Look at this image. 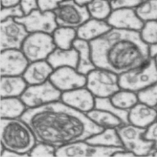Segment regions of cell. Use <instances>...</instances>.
I'll return each instance as SVG.
<instances>
[{"label":"cell","instance_id":"obj_2","mask_svg":"<svg viewBox=\"0 0 157 157\" xmlns=\"http://www.w3.org/2000/svg\"><path fill=\"white\" fill-rule=\"evenodd\" d=\"M90 44L95 67L118 75L151 58L150 47L143 42L139 31L112 28Z\"/></svg>","mask_w":157,"mask_h":157},{"label":"cell","instance_id":"obj_38","mask_svg":"<svg viewBox=\"0 0 157 157\" xmlns=\"http://www.w3.org/2000/svg\"><path fill=\"white\" fill-rule=\"evenodd\" d=\"M19 5L25 15L29 14L35 10L38 9V0H21Z\"/></svg>","mask_w":157,"mask_h":157},{"label":"cell","instance_id":"obj_28","mask_svg":"<svg viewBox=\"0 0 157 157\" xmlns=\"http://www.w3.org/2000/svg\"><path fill=\"white\" fill-rule=\"evenodd\" d=\"M91 18L107 20L113 11L109 0H91L86 5Z\"/></svg>","mask_w":157,"mask_h":157},{"label":"cell","instance_id":"obj_6","mask_svg":"<svg viewBox=\"0 0 157 157\" xmlns=\"http://www.w3.org/2000/svg\"><path fill=\"white\" fill-rule=\"evenodd\" d=\"M86 86L94 97L98 98H110L121 89L118 75L99 68L87 75Z\"/></svg>","mask_w":157,"mask_h":157},{"label":"cell","instance_id":"obj_33","mask_svg":"<svg viewBox=\"0 0 157 157\" xmlns=\"http://www.w3.org/2000/svg\"><path fill=\"white\" fill-rule=\"evenodd\" d=\"M56 148L49 144L39 143L31 149L29 155L31 156L49 157L56 156Z\"/></svg>","mask_w":157,"mask_h":157},{"label":"cell","instance_id":"obj_21","mask_svg":"<svg viewBox=\"0 0 157 157\" xmlns=\"http://www.w3.org/2000/svg\"><path fill=\"white\" fill-rule=\"evenodd\" d=\"M73 48L78 53L77 71L81 74L87 75L93 70L97 68L92 61L90 42L77 38L73 42Z\"/></svg>","mask_w":157,"mask_h":157},{"label":"cell","instance_id":"obj_20","mask_svg":"<svg viewBox=\"0 0 157 157\" xmlns=\"http://www.w3.org/2000/svg\"><path fill=\"white\" fill-rule=\"evenodd\" d=\"M47 61L54 70L64 67L77 69L78 63V53L74 48L68 50L56 48L47 58Z\"/></svg>","mask_w":157,"mask_h":157},{"label":"cell","instance_id":"obj_11","mask_svg":"<svg viewBox=\"0 0 157 157\" xmlns=\"http://www.w3.org/2000/svg\"><path fill=\"white\" fill-rule=\"evenodd\" d=\"M15 19L24 25L29 33L38 32L52 35L58 27L53 11L42 12L40 9H36Z\"/></svg>","mask_w":157,"mask_h":157},{"label":"cell","instance_id":"obj_24","mask_svg":"<svg viewBox=\"0 0 157 157\" xmlns=\"http://www.w3.org/2000/svg\"><path fill=\"white\" fill-rule=\"evenodd\" d=\"M26 105L17 97L1 98V118L15 119L26 111Z\"/></svg>","mask_w":157,"mask_h":157},{"label":"cell","instance_id":"obj_13","mask_svg":"<svg viewBox=\"0 0 157 157\" xmlns=\"http://www.w3.org/2000/svg\"><path fill=\"white\" fill-rule=\"evenodd\" d=\"M49 81L61 92H65L84 87L87 77L78 73L75 68L64 67L54 70Z\"/></svg>","mask_w":157,"mask_h":157},{"label":"cell","instance_id":"obj_42","mask_svg":"<svg viewBox=\"0 0 157 157\" xmlns=\"http://www.w3.org/2000/svg\"><path fill=\"white\" fill-rule=\"evenodd\" d=\"M150 53L151 56L153 57L155 55L157 54V45H154L150 47Z\"/></svg>","mask_w":157,"mask_h":157},{"label":"cell","instance_id":"obj_9","mask_svg":"<svg viewBox=\"0 0 157 157\" xmlns=\"http://www.w3.org/2000/svg\"><path fill=\"white\" fill-rule=\"evenodd\" d=\"M62 93L48 80L37 85H31L25 90L21 99L28 108H35L43 105L59 101Z\"/></svg>","mask_w":157,"mask_h":157},{"label":"cell","instance_id":"obj_29","mask_svg":"<svg viewBox=\"0 0 157 157\" xmlns=\"http://www.w3.org/2000/svg\"><path fill=\"white\" fill-rule=\"evenodd\" d=\"M95 109L104 110L109 113H111L120 119L124 124L129 123L128 121V111H123L116 107L110 99V98H98L95 97Z\"/></svg>","mask_w":157,"mask_h":157},{"label":"cell","instance_id":"obj_34","mask_svg":"<svg viewBox=\"0 0 157 157\" xmlns=\"http://www.w3.org/2000/svg\"><path fill=\"white\" fill-rule=\"evenodd\" d=\"M24 15V12H23L20 5H18L12 6L2 7L0 18H1V21H3L9 18L16 19L21 17Z\"/></svg>","mask_w":157,"mask_h":157},{"label":"cell","instance_id":"obj_27","mask_svg":"<svg viewBox=\"0 0 157 157\" xmlns=\"http://www.w3.org/2000/svg\"><path fill=\"white\" fill-rule=\"evenodd\" d=\"M110 99L116 107L127 111H129L140 101L137 93L121 88L110 97Z\"/></svg>","mask_w":157,"mask_h":157},{"label":"cell","instance_id":"obj_17","mask_svg":"<svg viewBox=\"0 0 157 157\" xmlns=\"http://www.w3.org/2000/svg\"><path fill=\"white\" fill-rule=\"evenodd\" d=\"M157 120V107L139 101L128 111L129 123L146 128Z\"/></svg>","mask_w":157,"mask_h":157},{"label":"cell","instance_id":"obj_1","mask_svg":"<svg viewBox=\"0 0 157 157\" xmlns=\"http://www.w3.org/2000/svg\"><path fill=\"white\" fill-rule=\"evenodd\" d=\"M21 119L31 128L37 142L56 148L86 140L105 129L86 114L59 101L28 108Z\"/></svg>","mask_w":157,"mask_h":157},{"label":"cell","instance_id":"obj_23","mask_svg":"<svg viewBox=\"0 0 157 157\" xmlns=\"http://www.w3.org/2000/svg\"><path fill=\"white\" fill-rule=\"evenodd\" d=\"M93 145L105 147H123L116 128H105L102 132L86 140Z\"/></svg>","mask_w":157,"mask_h":157},{"label":"cell","instance_id":"obj_43","mask_svg":"<svg viewBox=\"0 0 157 157\" xmlns=\"http://www.w3.org/2000/svg\"><path fill=\"white\" fill-rule=\"evenodd\" d=\"M74 1L80 5H86L89 2H90L91 0H74Z\"/></svg>","mask_w":157,"mask_h":157},{"label":"cell","instance_id":"obj_35","mask_svg":"<svg viewBox=\"0 0 157 157\" xmlns=\"http://www.w3.org/2000/svg\"><path fill=\"white\" fill-rule=\"evenodd\" d=\"M143 0H111L113 10L118 9H136Z\"/></svg>","mask_w":157,"mask_h":157},{"label":"cell","instance_id":"obj_8","mask_svg":"<svg viewBox=\"0 0 157 157\" xmlns=\"http://www.w3.org/2000/svg\"><path fill=\"white\" fill-rule=\"evenodd\" d=\"M58 26L77 29L91 18L87 6L64 0L54 11Z\"/></svg>","mask_w":157,"mask_h":157},{"label":"cell","instance_id":"obj_5","mask_svg":"<svg viewBox=\"0 0 157 157\" xmlns=\"http://www.w3.org/2000/svg\"><path fill=\"white\" fill-rule=\"evenodd\" d=\"M123 146L136 156H151L155 151L154 144L144 137L146 128L130 123L123 124L117 128Z\"/></svg>","mask_w":157,"mask_h":157},{"label":"cell","instance_id":"obj_12","mask_svg":"<svg viewBox=\"0 0 157 157\" xmlns=\"http://www.w3.org/2000/svg\"><path fill=\"white\" fill-rule=\"evenodd\" d=\"M29 34L24 25L13 18L1 21V51L21 49L23 42Z\"/></svg>","mask_w":157,"mask_h":157},{"label":"cell","instance_id":"obj_16","mask_svg":"<svg viewBox=\"0 0 157 157\" xmlns=\"http://www.w3.org/2000/svg\"><path fill=\"white\" fill-rule=\"evenodd\" d=\"M61 99L67 105L85 114L95 106V97L88 88L84 87L63 92Z\"/></svg>","mask_w":157,"mask_h":157},{"label":"cell","instance_id":"obj_15","mask_svg":"<svg viewBox=\"0 0 157 157\" xmlns=\"http://www.w3.org/2000/svg\"><path fill=\"white\" fill-rule=\"evenodd\" d=\"M106 21L113 28L139 32L144 24L138 16L136 9L130 8L113 10Z\"/></svg>","mask_w":157,"mask_h":157},{"label":"cell","instance_id":"obj_26","mask_svg":"<svg viewBox=\"0 0 157 157\" xmlns=\"http://www.w3.org/2000/svg\"><path fill=\"white\" fill-rule=\"evenodd\" d=\"M54 44L56 48L68 50L73 48V42L77 38V29L58 26L52 34Z\"/></svg>","mask_w":157,"mask_h":157},{"label":"cell","instance_id":"obj_31","mask_svg":"<svg viewBox=\"0 0 157 157\" xmlns=\"http://www.w3.org/2000/svg\"><path fill=\"white\" fill-rule=\"evenodd\" d=\"M139 33L142 40L147 45H157V21L145 22Z\"/></svg>","mask_w":157,"mask_h":157},{"label":"cell","instance_id":"obj_14","mask_svg":"<svg viewBox=\"0 0 157 157\" xmlns=\"http://www.w3.org/2000/svg\"><path fill=\"white\" fill-rule=\"evenodd\" d=\"M29 60L21 49L1 51V76H19L28 67Z\"/></svg>","mask_w":157,"mask_h":157},{"label":"cell","instance_id":"obj_30","mask_svg":"<svg viewBox=\"0 0 157 157\" xmlns=\"http://www.w3.org/2000/svg\"><path fill=\"white\" fill-rule=\"evenodd\" d=\"M138 16L143 22L157 21V0H143L136 8Z\"/></svg>","mask_w":157,"mask_h":157},{"label":"cell","instance_id":"obj_7","mask_svg":"<svg viewBox=\"0 0 157 157\" xmlns=\"http://www.w3.org/2000/svg\"><path fill=\"white\" fill-rule=\"evenodd\" d=\"M56 48L52 35L31 33L25 39L21 51L30 62L45 60Z\"/></svg>","mask_w":157,"mask_h":157},{"label":"cell","instance_id":"obj_25","mask_svg":"<svg viewBox=\"0 0 157 157\" xmlns=\"http://www.w3.org/2000/svg\"><path fill=\"white\" fill-rule=\"evenodd\" d=\"M86 114L94 123L104 128H117L124 124L118 117L104 110L95 108Z\"/></svg>","mask_w":157,"mask_h":157},{"label":"cell","instance_id":"obj_45","mask_svg":"<svg viewBox=\"0 0 157 157\" xmlns=\"http://www.w3.org/2000/svg\"><path fill=\"white\" fill-rule=\"evenodd\" d=\"M109 1H111V0H109Z\"/></svg>","mask_w":157,"mask_h":157},{"label":"cell","instance_id":"obj_40","mask_svg":"<svg viewBox=\"0 0 157 157\" xmlns=\"http://www.w3.org/2000/svg\"><path fill=\"white\" fill-rule=\"evenodd\" d=\"M20 2L21 0H1V6L8 7L18 5Z\"/></svg>","mask_w":157,"mask_h":157},{"label":"cell","instance_id":"obj_37","mask_svg":"<svg viewBox=\"0 0 157 157\" xmlns=\"http://www.w3.org/2000/svg\"><path fill=\"white\" fill-rule=\"evenodd\" d=\"M144 137L146 140H150L154 144V147L157 150V120L151 123L146 128Z\"/></svg>","mask_w":157,"mask_h":157},{"label":"cell","instance_id":"obj_10","mask_svg":"<svg viewBox=\"0 0 157 157\" xmlns=\"http://www.w3.org/2000/svg\"><path fill=\"white\" fill-rule=\"evenodd\" d=\"M123 147H105L93 145L86 140L78 141L74 143L56 148V156H111L122 150Z\"/></svg>","mask_w":157,"mask_h":157},{"label":"cell","instance_id":"obj_4","mask_svg":"<svg viewBox=\"0 0 157 157\" xmlns=\"http://www.w3.org/2000/svg\"><path fill=\"white\" fill-rule=\"evenodd\" d=\"M156 81L157 68L153 57L142 65L119 75V84L121 89L137 93Z\"/></svg>","mask_w":157,"mask_h":157},{"label":"cell","instance_id":"obj_39","mask_svg":"<svg viewBox=\"0 0 157 157\" xmlns=\"http://www.w3.org/2000/svg\"><path fill=\"white\" fill-rule=\"evenodd\" d=\"M28 155L21 154L17 152L13 151L11 150H6V149H3V151L1 152V156L3 157H22V156H27Z\"/></svg>","mask_w":157,"mask_h":157},{"label":"cell","instance_id":"obj_32","mask_svg":"<svg viewBox=\"0 0 157 157\" xmlns=\"http://www.w3.org/2000/svg\"><path fill=\"white\" fill-rule=\"evenodd\" d=\"M139 101L153 107H157V81L145 90L138 93Z\"/></svg>","mask_w":157,"mask_h":157},{"label":"cell","instance_id":"obj_3","mask_svg":"<svg viewBox=\"0 0 157 157\" xmlns=\"http://www.w3.org/2000/svg\"><path fill=\"white\" fill-rule=\"evenodd\" d=\"M0 139L5 149L28 156L36 141L28 125L17 118H1Z\"/></svg>","mask_w":157,"mask_h":157},{"label":"cell","instance_id":"obj_36","mask_svg":"<svg viewBox=\"0 0 157 157\" xmlns=\"http://www.w3.org/2000/svg\"><path fill=\"white\" fill-rule=\"evenodd\" d=\"M64 0H38V9L42 12L54 11Z\"/></svg>","mask_w":157,"mask_h":157},{"label":"cell","instance_id":"obj_41","mask_svg":"<svg viewBox=\"0 0 157 157\" xmlns=\"http://www.w3.org/2000/svg\"><path fill=\"white\" fill-rule=\"evenodd\" d=\"M136 156L132 152L126 150V149L123 148L122 150L116 152L113 156Z\"/></svg>","mask_w":157,"mask_h":157},{"label":"cell","instance_id":"obj_18","mask_svg":"<svg viewBox=\"0 0 157 157\" xmlns=\"http://www.w3.org/2000/svg\"><path fill=\"white\" fill-rule=\"evenodd\" d=\"M54 70L47 60L37 61L28 65L22 77L29 86L40 84L49 80Z\"/></svg>","mask_w":157,"mask_h":157},{"label":"cell","instance_id":"obj_22","mask_svg":"<svg viewBox=\"0 0 157 157\" xmlns=\"http://www.w3.org/2000/svg\"><path fill=\"white\" fill-rule=\"evenodd\" d=\"M27 85L22 76H1V98L21 96Z\"/></svg>","mask_w":157,"mask_h":157},{"label":"cell","instance_id":"obj_46","mask_svg":"<svg viewBox=\"0 0 157 157\" xmlns=\"http://www.w3.org/2000/svg\"></svg>","mask_w":157,"mask_h":157},{"label":"cell","instance_id":"obj_44","mask_svg":"<svg viewBox=\"0 0 157 157\" xmlns=\"http://www.w3.org/2000/svg\"><path fill=\"white\" fill-rule=\"evenodd\" d=\"M153 58H154V60H155V65H156V67L157 68V54L155 55L154 56H153Z\"/></svg>","mask_w":157,"mask_h":157},{"label":"cell","instance_id":"obj_19","mask_svg":"<svg viewBox=\"0 0 157 157\" xmlns=\"http://www.w3.org/2000/svg\"><path fill=\"white\" fill-rule=\"evenodd\" d=\"M112 28L105 20L90 18L77 29V38L91 42L104 35Z\"/></svg>","mask_w":157,"mask_h":157}]
</instances>
